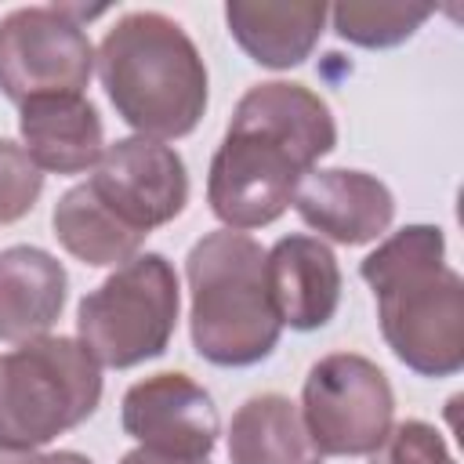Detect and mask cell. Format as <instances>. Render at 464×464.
<instances>
[{
    "mask_svg": "<svg viewBox=\"0 0 464 464\" xmlns=\"http://www.w3.org/2000/svg\"><path fill=\"white\" fill-rule=\"evenodd\" d=\"M337 145L330 105L304 83H254L210 160L207 203L225 228H265L294 203L304 174Z\"/></svg>",
    "mask_w": 464,
    "mask_h": 464,
    "instance_id": "cell-1",
    "label": "cell"
},
{
    "mask_svg": "<svg viewBox=\"0 0 464 464\" xmlns=\"http://www.w3.org/2000/svg\"><path fill=\"white\" fill-rule=\"evenodd\" d=\"M359 276L373 290L392 355L420 377L464 370V279L446 265L439 225H406L362 257Z\"/></svg>",
    "mask_w": 464,
    "mask_h": 464,
    "instance_id": "cell-2",
    "label": "cell"
},
{
    "mask_svg": "<svg viewBox=\"0 0 464 464\" xmlns=\"http://www.w3.org/2000/svg\"><path fill=\"white\" fill-rule=\"evenodd\" d=\"M94 62L116 116L141 138L174 141L199 127L207 112V65L170 14H120Z\"/></svg>",
    "mask_w": 464,
    "mask_h": 464,
    "instance_id": "cell-3",
    "label": "cell"
},
{
    "mask_svg": "<svg viewBox=\"0 0 464 464\" xmlns=\"http://www.w3.org/2000/svg\"><path fill=\"white\" fill-rule=\"evenodd\" d=\"M188 334L199 359L239 370L268 359L283 323L265 283V246L236 228L207 232L185 257Z\"/></svg>",
    "mask_w": 464,
    "mask_h": 464,
    "instance_id": "cell-4",
    "label": "cell"
},
{
    "mask_svg": "<svg viewBox=\"0 0 464 464\" xmlns=\"http://www.w3.org/2000/svg\"><path fill=\"white\" fill-rule=\"evenodd\" d=\"M102 402V366L76 337H33L0 355V446L40 450Z\"/></svg>",
    "mask_w": 464,
    "mask_h": 464,
    "instance_id": "cell-5",
    "label": "cell"
},
{
    "mask_svg": "<svg viewBox=\"0 0 464 464\" xmlns=\"http://www.w3.org/2000/svg\"><path fill=\"white\" fill-rule=\"evenodd\" d=\"M181 290L174 265L145 250L120 265L76 308V341L98 366L130 370L167 352L178 326Z\"/></svg>",
    "mask_w": 464,
    "mask_h": 464,
    "instance_id": "cell-6",
    "label": "cell"
},
{
    "mask_svg": "<svg viewBox=\"0 0 464 464\" xmlns=\"http://www.w3.org/2000/svg\"><path fill=\"white\" fill-rule=\"evenodd\" d=\"M301 417L323 457H370L392 431L395 392L373 359L330 352L304 377Z\"/></svg>",
    "mask_w": 464,
    "mask_h": 464,
    "instance_id": "cell-7",
    "label": "cell"
},
{
    "mask_svg": "<svg viewBox=\"0 0 464 464\" xmlns=\"http://www.w3.org/2000/svg\"><path fill=\"white\" fill-rule=\"evenodd\" d=\"M102 11H80L65 4L14 7L0 18V94L14 105L44 94H83L94 72V44L80 18Z\"/></svg>",
    "mask_w": 464,
    "mask_h": 464,
    "instance_id": "cell-8",
    "label": "cell"
},
{
    "mask_svg": "<svg viewBox=\"0 0 464 464\" xmlns=\"http://www.w3.org/2000/svg\"><path fill=\"white\" fill-rule=\"evenodd\" d=\"M87 188L138 236L170 225L188 203V170L178 149L152 138H120L105 145Z\"/></svg>",
    "mask_w": 464,
    "mask_h": 464,
    "instance_id": "cell-9",
    "label": "cell"
},
{
    "mask_svg": "<svg viewBox=\"0 0 464 464\" xmlns=\"http://www.w3.org/2000/svg\"><path fill=\"white\" fill-rule=\"evenodd\" d=\"M120 424L145 450L188 460H207L221 435L210 392L188 373H152L130 384L120 406Z\"/></svg>",
    "mask_w": 464,
    "mask_h": 464,
    "instance_id": "cell-10",
    "label": "cell"
},
{
    "mask_svg": "<svg viewBox=\"0 0 464 464\" xmlns=\"http://www.w3.org/2000/svg\"><path fill=\"white\" fill-rule=\"evenodd\" d=\"M294 210L323 239H334L341 246H362L392 228L395 196L381 178L366 170L330 167L301 178L294 192Z\"/></svg>",
    "mask_w": 464,
    "mask_h": 464,
    "instance_id": "cell-11",
    "label": "cell"
},
{
    "mask_svg": "<svg viewBox=\"0 0 464 464\" xmlns=\"http://www.w3.org/2000/svg\"><path fill=\"white\" fill-rule=\"evenodd\" d=\"M265 283L279 323L301 334L326 326L341 304L337 257L315 236H283L265 250Z\"/></svg>",
    "mask_w": 464,
    "mask_h": 464,
    "instance_id": "cell-12",
    "label": "cell"
},
{
    "mask_svg": "<svg viewBox=\"0 0 464 464\" xmlns=\"http://www.w3.org/2000/svg\"><path fill=\"white\" fill-rule=\"evenodd\" d=\"M18 134L47 174H83L105 152V127L83 94H44L18 105Z\"/></svg>",
    "mask_w": 464,
    "mask_h": 464,
    "instance_id": "cell-13",
    "label": "cell"
},
{
    "mask_svg": "<svg viewBox=\"0 0 464 464\" xmlns=\"http://www.w3.org/2000/svg\"><path fill=\"white\" fill-rule=\"evenodd\" d=\"M69 297V276L62 261L40 246L0 250V341L22 344L44 337Z\"/></svg>",
    "mask_w": 464,
    "mask_h": 464,
    "instance_id": "cell-14",
    "label": "cell"
},
{
    "mask_svg": "<svg viewBox=\"0 0 464 464\" xmlns=\"http://www.w3.org/2000/svg\"><path fill=\"white\" fill-rule=\"evenodd\" d=\"M225 22L250 62L265 69H294L315 51L326 25V4L228 0Z\"/></svg>",
    "mask_w": 464,
    "mask_h": 464,
    "instance_id": "cell-15",
    "label": "cell"
},
{
    "mask_svg": "<svg viewBox=\"0 0 464 464\" xmlns=\"http://www.w3.org/2000/svg\"><path fill=\"white\" fill-rule=\"evenodd\" d=\"M228 464H323L301 406L279 392L250 395L228 424Z\"/></svg>",
    "mask_w": 464,
    "mask_h": 464,
    "instance_id": "cell-16",
    "label": "cell"
},
{
    "mask_svg": "<svg viewBox=\"0 0 464 464\" xmlns=\"http://www.w3.org/2000/svg\"><path fill=\"white\" fill-rule=\"evenodd\" d=\"M51 228H54V239L62 243V250L91 268H109V265L120 268L130 257H138L145 246V236L130 232L87 188V181L62 192V199L54 203V214H51Z\"/></svg>",
    "mask_w": 464,
    "mask_h": 464,
    "instance_id": "cell-17",
    "label": "cell"
},
{
    "mask_svg": "<svg viewBox=\"0 0 464 464\" xmlns=\"http://www.w3.org/2000/svg\"><path fill=\"white\" fill-rule=\"evenodd\" d=\"M334 18V33L355 47L384 51L406 44L428 18V4H402V0H348L326 11Z\"/></svg>",
    "mask_w": 464,
    "mask_h": 464,
    "instance_id": "cell-18",
    "label": "cell"
},
{
    "mask_svg": "<svg viewBox=\"0 0 464 464\" xmlns=\"http://www.w3.org/2000/svg\"><path fill=\"white\" fill-rule=\"evenodd\" d=\"M40 192L44 170L29 160V152L18 141L0 138V225L22 221L36 207Z\"/></svg>",
    "mask_w": 464,
    "mask_h": 464,
    "instance_id": "cell-19",
    "label": "cell"
},
{
    "mask_svg": "<svg viewBox=\"0 0 464 464\" xmlns=\"http://www.w3.org/2000/svg\"><path fill=\"white\" fill-rule=\"evenodd\" d=\"M370 464H457L442 431L428 420H399L370 453Z\"/></svg>",
    "mask_w": 464,
    "mask_h": 464,
    "instance_id": "cell-20",
    "label": "cell"
},
{
    "mask_svg": "<svg viewBox=\"0 0 464 464\" xmlns=\"http://www.w3.org/2000/svg\"><path fill=\"white\" fill-rule=\"evenodd\" d=\"M0 464H94V460L76 453V450L40 453V450H7V446H0Z\"/></svg>",
    "mask_w": 464,
    "mask_h": 464,
    "instance_id": "cell-21",
    "label": "cell"
},
{
    "mask_svg": "<svg viewBox=\"0 0 464 464\" xmlns=\"http://www.w3.org/2000/svg\"><path fill=\"white\" fill-rule=\"evenodd\" d=\"M120 464H210V460H188V457H167V453H156V450H145V446H138V450H130V453H123V460Z\"/></svg>",
    "mask_w": 464,
    "mask_h": 464,
    "instance_id": "cell-22",
    "label": "cell"
}]
</instances>
